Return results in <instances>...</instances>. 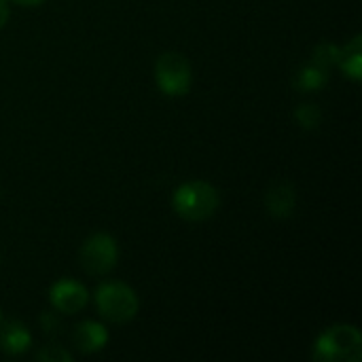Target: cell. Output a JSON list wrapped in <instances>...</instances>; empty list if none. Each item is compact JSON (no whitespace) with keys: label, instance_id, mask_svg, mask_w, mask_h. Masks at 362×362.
Wrapping results in <instances>:
<instances>
[{"label":"cell","instance_id":"3957f363","mask_svg":"<svg viewBox=\"0 0 362 362\" xmlns=\"http://www.w3.org/2000/svg\"><path fill=\"white\" fill-rule=\"evenodd\" d=\"M95 305L104 320L123 325L138 314L140 301L132 286L123 282H106L95 293Z\"/></svg>","mask_w":362,"mask_h":362},{"label":"cell","instance_id":"9a60e30c","mask_svg":"<svg viewBox=\"0 0 362 362\" xmlns=\"http://www.w3.org/2000/svg\"><path fill=\"white\" fill-rule=\"evenodd\" d=\"M40 325L45 327L47 333H59V327H62V322L57 320L55 314H45V316L40 318Z\"/></svg>","mask_w":362,"mask_h":362},{"label":"cell","instance_id":"2e32d148","mask_svg":"<svg viewBox=\"0 0 362 362\" xmlns=\"http://www.w3.org/2000/svg\"><path fill=\"white\" fill-rule=\"evenodd\" d=\"M8 15H11V11H8V4H6V0H0V30L6 25V21H8Z\"/></svg>","mask_w":362,"mask_h":362},{"label":"cell","instance_id":"ac0fdd59","mask_svg":"<svg viewBox=\"0 0 362 362\" xmlns=\"http://www.w3.org/2000/svg\"><path fill=\"white\" fill-rule=\"evenodd\" d=\"M0 322H2V312H0Z\"/></svg>","mask_w":362,"mask_h":362},{"label":"cell","instance_id":"8992f818","mask_svg":"<svg viewBox=\"0 0 362 362\" xmlns=\"http://www.w3.org/2000/svg\"><path fill=\"white\" fill-rule=\"evenodd\" d=\"M51 305L62 312V314H76L81 312L87 301H89V293L83 284L74 282V280H59L51 286L49 293Z\"/></svg>","mask_w":362,"mask_h":362},{"label":"cell","instance_id":"30bf717a","mask_svg":"<svg viewBox=\"0 0 362 362\" xmlns=\"http://www.w3.org/2000/svg\"><path fill=\"white\" fill-rule=\"evenodd\" d=\"M337 64L344 68V72L354 78V81H361L362 78V38L361 36H354L346 49H339V59Z\"/></svg>","mask_w":362,"mask_h":362},{"label":"cell","instance_id":"9c48e42d","mask_svg":"<svg viewBox=\"0 0 362 362\" xmlns=\"http://www.w3.org/2000/svg\"><path fill=\"white\" fill-rule=\"evenodd\" d=\"M30 346H32V335L23 325H19L15 320L2 325V329H0V348L6 354H23Z\"/></svg>","mask_w":362,"mask_h":362},{"label":"cell","instance_id":"ba28073f","mask_svg":"<svg viewBox=\"0 0 362 362\" xmlns=\"http://www.w3.org/2000/svg\"><path fill=\"white\" fill-rule=\"evenodd\" d=\"M265 204H267V210H269L272 216H276V218H286V216L293 214V210H295V206H297L295 189H293L288 182H278V185H274V187L267 191Z\"/></svg>","mask_w":362,"mask_h":362},{"label":"cell","instance_id":"4fadbf2b","mask_svg":"<svg viewBox=\"0 0 362 362\" xmlns=\"http://www.w3.org/2000/svg\"><path fill=\"white\" fill-rule=\"evenodd\" d=\"M339 59V49L331 42H322L316 51H314V64H318L320 68L329 70L331 66H335Z\"/></svg>","mask_w":362,"mask_h":362},{"label":"cell","instance_id":"5b68a950","mask_svg":"<svg viewBox=\"0 0 362 362\" xmlns=\"http://www.w3.org/2000/svg\"><path fill=\"white\" fill-rule=\"evenodd\" d=\"M119 259V248L112 235L95 233L81 248V265L91 276H106L115 269Z\"/></svg>","mask_w":362,"mask_h":362},{"label":"cell","instance_id":"7c38bea8","mask_svg":"<svg viewBox=\"0 0 362 362\" xmlns=\"http://www.w3.org/2000/svg\"><path fill=\"white\" fill-rule=\"evenodd\" d=\"M295 119L299 121L301 127H305V129H316V127L320 125V121H322V112H320V108L314 106V104H303V106L297 108Z\"/></svg>","mask_w":362,"mask_h":362},{"label":"cell","instance_id":"5bb4252c","mask_svg":"<svg viewBox=\"0 0 362 362\" xmlns=\"http://www.w3.org/2000/svg\"><path fill=\"white\" fill-rule=\"evenodd\" d=\"M36 358H38V361H47V362H57V361L68 362L70 361V354H68L66 350L57 348V346H47L45 350H40V352L36 354Z\"/></svg>","mask_w":362,"mask_h":362},{"label":"cell","instance_id":"e0dca14e","mask_svg":"<svg viewBox=\"0 0 362 362\" xmlns=\"http://www.w3.org/2000/svg\"><path fill=\"white\" fill-rule=\"evenodd\" d=\"M11 2L21 4V6H36V4H40V2H45V0H11Z\"/></svg>","mask_w":362,"mask_h":362},{"label":"cell","instance_id":"6da1fadb","mask_svg":"<svg viewBox=\"0 0 362 362\" xmlns=\"http://www.w3.org/2000/svg\"><path fill=\"white\" fill-rule=\"evenodd\" d=\"M172 204L180 218L191 223H202L216 214L221 206V195L210 182L191 180L176 189Z\"/></svg>","mask_w":362,"mask_h":362},{"label":"cell","instance_id":"277c9868","mask_svg":"<svg viewBox=\"0 0 362 362\" xmlns=\"http://www.w3.org/2000/svg\"><path fill=\"white\" fill-rule=\"evenodd\" d=\"M155 78H157L159 89L165 95L178 98V95H185L191 89L193 70H191V64H189V59L185 55L170 51V53H163L157 59Z\"/></svg>","mask_w":362,"mask_h":362},{"label":"cell","instance_id":"8fae6325","mask_svg":"<svg viewBox=\"0 0 362 362\" xmlns=\"http://www.w3.org/2000/svg\"><path fill=\"white\" fill-rule=\"evenodd\" d=\"M327 72L329 70H325V68H320L318 64L312 62L310 66H305V68L299 70V74H297V87L303 89V91L322 89L327 85V81H329V74Z\"/></svg>","mask_w":362,"mask_h":362},{"label":"cell","instance_id":"52a82bcc","mask_svg":"<svg viewBox=\"0 0 362 362\" xmlns=\"http://www.w3.org/2000/svg\"><path fill=\"white\" fill-rule=\"evenodd\" d=\"M76 348L85 354H93V352H100L104 350L106 341H108V331L100 325V322H81L76 329H74V335H72Z\"/></svg>","mask_w":362,"mask_h":362},{"label":"cell","instance_id":"7a4b0ae2","mask_svg":"<svg viewBox=\"0 0 362 362\" xmlns=\"http://www.w3.org/2000/svg\"><path fill=\"white\" fill-rule=\"evenodd\" d=\"M318 362H358L362 358V335L352 325H335L327 329L314 350Z\"/></svg>","mask_w":362,"mask_h":362}]
</instances>
